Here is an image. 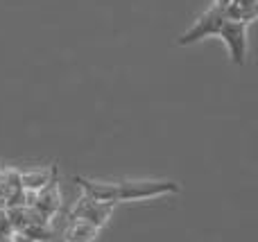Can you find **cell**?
Returning a JSON list of instances; mask_svg holds the SVG:
<instances>
[{
	"label": "cell",
	"instance_id": "6da1fadb",
	"mask_svg": "<svg viewBox=\"0 0 258 242\" xmlns=\"http://www.w3.org/2000/svg\"><path fill=\"white\" fill-rule=\"evenodd\" d=\"M179 193V186L168 179H156V181H116L109 184L107 181V202L109 204H120V202H138V199H154L163 197V195Z\"/></svg>",
	"mask_w": 258,
	"mask_h": 242
},
{
	"label": "cell",
	"instance_id": "7a4b0ae2",
	"mask_svg": "<svg viewBox=\"0 0 258 242\" xmlns=\"http://www.w3.org/2000/svg\"><path fill=\"white\" fill-rule=\"evenodd\" d=\"M224 23H227V18H224L222 7L213 5L209 12H204L200 18H197L195 25H192L190 30L183 32V34L179 36L177 45H192V43H197V41H202L204 36H218Z\"/></svg>",
	"mask_w": 258,
	"mask_h": 242
},
{
	"label": "cell",
	"instance_id": "3957f363",
	"mask_svg": "<svg viewBox=\"0 0 258 242\" xmlns=\"http://www.w3.org/2000/svg\"><path fill=\"white\" fill-rule=\"evenodd\" d=\"M111 213H113V204H102V202L80 197L75 202V206L71 208V213H68V220H80L95 226V229H102L111 220Z\"/></svg>",
	"mask_w": 258,
	"mask_h": 242
},
{
	"label": "cell",
	"instance_id": "277c9868",
	"mask_svg": "<svg viewBox=\"0 0 258 242\" xmlns=\"http://www.w3.org/2000/svg\"><path fill=\"white\" fill-rule=\"evenodd\" d=\"M27 206H30L41 220L50 224V222L57 217V213L61 211V193H59L57 179L50 186H45L43 190H39V193H34V195L27 193Z\"/></svg>",
	"mask_w": 258,
	"mask_h": 242
},
{
	"label": "cell",
	"instance_id": "5b68a950",
	"mask_svg": "<svg viewBox=\"0 0 258 242\" xmlns=\"http://www.w3.org/2000/svg\"><path fill=\"white\" fill-rule=\"evenodd\" d=\"M220 39L224 41L229 50V57L236 66H242L247 59V25L245 23H233V21H227L220 30Z\"/></svg>",
	"mask_w": 258,
	"mask_h": 242
},
{
	"label": "cell",
	"instance_id": "8992f818",
	"mask_svg": "<svg viewBox=\"0 0 258 242\" xmlns=\"http://www.w3.org/2000/svg\"><path fill=\"white\" fill-rule=\"evenodd\" d=\"M27 193L21 186V170L14 168H5L0 170V208H14V206H25Z\"/></svg>",
	"mask_w": 258,
	"mask_h": 242
},
{
	"label": "cell",
	"instance_id": "52a82bcc",
	"mask_svg": "<svg viewBox=\"0 0 258 242\" xmlns=\"http://www.w3.org/2000/svg\"><path fill=\"white\" fill-rule=\"evenodd\" d=\"M57 179V168H34V170L21 172V186L25 193L34 195L39 190H43L45 186H50Z\"/></svg>",
	"mask_w": 258,
	"mask_h": 242
},
{
	"label": "cell",
	"instance_id": "ba28073f",
	"mask_svg": "<svg viewBox=\"0 0 258 242\" xmlns=\"http://www.w3.org/2000/svg\"><path fill=\"white\" fill-rule=\"evenodd\" d=\"M98 235H100V229L80 220H68L66 229L61 231L63 242H93Z\"/></svg>",
	"mask_w": 258,
	"mask_h": 242
},
{
	"label": "cell",
	"instance_id": "9c48e42d",
	"mask_svg": "<svg viewBox=\"0 0 258 242\" xmlns=\"http://www.w3.org/2000/svg\"><path fill=\"white\" fill-rule=\"evenodd\" d=\"M21 235H25V238L32 242H50L54 238V229L48 222H32V224H27L25 229L21 231Z\"/></svg>",
	"mask_w": 258,
	"mask_h": 242
},
{
	"label": "cell",
	"instance_id": "30bf717a",
	"mask_svg": "<svg viewBox=\"0 0 258 242\" xmlns=\"http://www.w3.org/2000/svg\"><path fill=\"white\" fill-rule=\"evenodd\" d=\"M9 242H32V240H27L25 235H21V233H14L12 238H9Z\"/></svg>",
	"mask_w": 258,
	"mask_h": 242
}]
</instances>
